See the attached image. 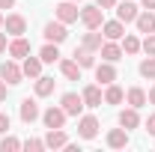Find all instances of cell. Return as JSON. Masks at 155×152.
<instances>
[{
    "instance_id": "obj_1",
    "label": "cell",
    "mask_w": 155,
    "mask_h": 152,
    "mask_svg": "<svg viewBox=\"0 0 155 152\" xmlns=\"http://www.w3.org/2000/svg\"><path fill=\"white\" fill-rule=\"evenodd\" d=\"M101 6H84L81 9V21H84V27L87 30H98L101 24H104V18H101Z\"/></svg>"
},
{
    "instance_id": "obj_2",
    "label": "cell",
    "mask_w": 155,
    "mask_h": 152,
    "mask_svg": "<svg viewBox=\"0 0 155 152\" xmlns=\"http://www.w3.org/2000/svg\"><path fill=\"white\" fill-rule=\"evenodd\" d=\"M54 12H57V21H63V24H72V21L81 18V9L75 6V0H63V3H57Z\"/></svg>"
},
{
    "instance_id": "obj_3",
    "label": "cell",
    "mask_w": 155,
    "mask_h": 152,
    "mask_svg": "<svg viewBox=\"0 0 155 152\" xmlns=\"http://www.w3.org/2000/svg\"><path fill=\"white\" fill-rule=\"evenodd\" d=\"M0 78H3L9 87H15V84H21V78H24V69H21L15 60H6V63L0 66Z\"/></svg>"
},
{
    "instance_id": "obj_4",
    "label": "cell",
    "mask_w": 155,
    "mask_h": 152,
    "mask_svg": "<svg viewBox=\"0 0 155 152\" xmlns=\"http://www.w3.org/2000/svg\"><path fill=\"white\" fill-rule=\"evenodd\" d=\"M45 39H48V42H54V45L66 42V39H69L66 24H63V21H48V24H45Z\"/></svg>"
},
{
    "instance_id": "obj_5",
    "label": "cell",
    "mask_w": 155,
    "mask_h": 152,
    "mask_svg": "<svg viewBox=\"0 0 155 152\" xmlns=\"http://www.w3.org/2000/svg\"><path fill=\"white\" fill-rule=\"evenodd\" d=\"M3 30L9 36H24L27 33V18L24 15H6L3 18Z\"/></svg>"
},
{
    "instance_id": "obj_6",
    "label": "cell",
    "mask_w": 155,
    "mask_h": 152,
    "mask_svg": "<svg viewBox=\"0 0 155 152\" xmlns=\"http://www.w3.org/2000/svg\"><path fill=\"white\" fill-rule=\"evenodd\" d=\"M60 104H63L66 116H78L81 111H84V95H78V93H66L63 98H60Z\"/></svg>"
},
{
    "instance_id": "obj_7",
    "label": "cell",
    "mask_w": 155,
    "mask_h": 152,
    "mask_svg": "<svg viewBox=\"0 0 155 152\" xmlns=\"http://www.w3.org/2000/svg\"><path fill=\"white\" fill-rule=\"evenodd\" d=\"M42 122H45V128H63L66 125V111L63 107H48L42 114Z\"/></svg>"
},
{
    "instance_id": "obj_8",
    "label": "cell",
    "mask_w": 155,
    "mask_h": 152,
    "mask_svg": "<svg viewBox=\"0 0 155 152\" xmlns=\"http://www.w3.org/2000/svg\"><path fill=\"white\" fill-rule=\"evenodd\" d=\"M78 134L84 137V140H93L98 134V119L96 116H81V122H78Z\"/></svg>"
},
{
    "instance_id": "obj_9",
    "label": "cell",
    "mask_w": 155,
    "mask_h": 152,
    "mask_svg": "<svg viewBox=\"0 0 155 152\" xmlns=\"http://www.w3.org/2000/svg\"><path fill=\"white\" fill-rule=\"evenodd\" d=\"M18 114H21V119H24L27 125H30V122H36L39 116H42V114H39V101H36V98H24Z\"/></svg>"
},
{
    "instance_id": "obj_10",
    "label": "cell",
    "mask_w": 155,
    "mask_h": 152,
    "mask_svg": "<svg viewBox=\"0 0 155 152\" xmlns=\"http://www.w3.org/2000/svg\"><path fill=\"white\" fill-rule=\"evenodd\" d=\"M27 54H30V42H27L24 36H15L12 42H9V57L12 60H24Z\"/></svg>"
},
{
    "instance_id": "obj_11",
    "label": "cell",
    "mask_w": 155,
    "mask_h": 152,
    "mask_svg": "<svg viewBox=\"0 0 155 152\" xmlns=\"http://www.w3.org/2000/svg\"><path fill=\"white\" fill-rule=\"evenodd\" d=\"M101 57H104V63H116V60H122V48L116 45L114 39H107V42H101Z\"/></svg>"
},
{
    "instance_id": "obj_12",
    "label": "cell",
    "mask_w": 155,
    "mask_h": 152,
    "mask_svg": "<svg viewBox=\"0 0 155 152\" xmlns=\"http://www.w3.org/2000/svg\"><path fill=\"white\" fill-rule=\"evenodd\" d=\"M66 143H69V137H66L63 128H48V134H45V146H51V149H63Z\"/></svg>"
},
{
    "instance_id": "obj_13",
    "label": "cell",
    "mask_w": 155,
    "mask_h": 152,
    "mask_svg": "<svg viewBox=\"0 0 155 152\" xmlns=\"http://www.w3.org/2000/svg\"><path fill=\"white\" fill-rule=\"evenodd\" d=\"M101 33H104V39H122L125 36V27H122V21L116 18V21H104V24H101Z\"/></svg>"
},
{
    "instance_id": "obj_14",
    "label": "cell",
    "mask_w": 155,
    "mask_h": 152,
    "mask_svg": "<svg viewBox=\"0 0 155 152\" xmlns=\"http://www.w3.org/2000/svg\"><path fill=\"white\" fill-rule=\"evenodd\" d=\"M134 24H137V30H140V33H146V36H149V33H155V15H152V9L140 12V15L134 18Z\"/></svg>"
},
{
    "instance_id": "obj_15",
    "label": "cell",
    "mask_w": 155,
    "mask_h": 152,
    "mask_svg": "<svg viewBox=\"0 0 155 152\" xmlns=\"http://www.w3.org/2000/svg\"><path fill=\"white\" fill-rule=\"evenodd\" d=\"M137 15H140V12H137V6L131 3V0H125V3H119V6H116V18L122 21V24H128V21H134Z\"/></svg>"
},
{
    "instance_id": "obj_16",
    "label": "cell",
    "mask_w": 155,
    "mask_h": 152,
    "mask_svg": "<svg viewBox=\"0 0 155 152\" xmlns=\"http://www.w3.org/2000/svg\"><path fill=\"white\" fill-rule=\"evenodd\" d=\"M101 101H104V95H101V90H98L96 84H90V87L84 90V104H87V107H98Z\"/></svg>"
},
{
    "instance_id": "obj_17",
    "label": "cell",
    "mask_w": 155,
    "mask_h": 152,
    "mask_svg": "<svg viewBox=\"0 0 155 152\" xmlns=\"http://www.w3.org/2000/svg\"><path fill=\"white\" fill-rule=\"evenodd\" d=\"M107 146H110V149L128 146V131H125V128H114V131L107 134Z\"/></svg>"
},
{
    "instance_id": "obj_18",
    "label": "cell",
    "mask_w": 155,
    "mask_h": 152,
    "mask_svg": "<svg viewBox=\"0 0 155 152\" xmlns=\"http://www.w3.org/2000/svg\"><path fill=\"white\" fill-rule=\"evenodd\" d=\"M96 81H98V84H114V81H116V69L110 66V63L96 66Z\"/></svg>"
},
{
    "instance_id": "obj_19",
    "label": "cell",
    "mask_w": 155,
    "mask_h": 152,
    "mask_svg": "<svg viewBox=\"0 0 155 152\" xmlns=\"http://www.w3.org/2000/svg\"><path fill=\"white\" fill-rule=\"evenodd\" d=\"M24 78H39L42 75V57H24Z\"/></svg>"
},
{
    "instance_id": "obj_20",
    "label": "cell",
    "mask_w": 155,
    "mask_h": 152,
    "mask_svg": "<svg viewBox=\"0 0 155 152\" xmlns=\"http://www.w3.org/2000/svg\"><path fill=\"white\" fill-rule=\"evenodd\" d=\"M60 72H63V78H69V81H81V66H78L75 60H60Z\"/></svg>"
},
{
    "instance_id": "obj_21",
    "label": "cell",
    "mask_w": 155,
    "mask_h": 152,
    "mask_svg": "<svg viewBox=\"0 0 155 152\" xmlns=\"http://www.w3.org/2000/svg\"><path fill=\"white\" fill-rule=\"evenodd\" d=\"M119 125L128 131V128H137L140 125V116H137V107H128V111H122L119 114Z\"/></svg>"
},
{
    "instance_id": "obj_22",
    "label": "cell",
    "mask_w": 155,
    "mask_h": 152,
    "mask_svg": "<svg viewBox=\"0 0 155 152\" xmlns=\"http://www.w3.org/2000/svg\"><path fill=\"white\" fill-rule=\"evenodd\" d=\"M75 63L81 66V69H90V66H96V60H93V51L90 48H75Z\"/></svg>"
},
{
    "instance_id": "obj_23",
    "label": "cell",
    "mask_w": 155,
    "mask_h": 152,
    "mask_svg": "<svg viewBox=\"0 0 155 152\" xmlns=\"http://www.w3.org/2000/svg\"><path fill=\"white\" fill-rule=\"evenodd\" d=\"M54 84H57L54 78H42V75H39L36 78V95H39V98H42V95H51V93H54Z\"/></svg>"
},
{
    "instance_id": "obj_24",
    "label": "cell",
    "mask_w": 155,
    "mask_h": 152,
    "mask_svg": "<svg viewBox=\"0 0 155 152\" xmlns=\"http://www.w3.org/2000/svg\"><path fill=\"white\" fill-rule=\"evenodd\" d=\"M125 98V93L116 87V84H107V90H104V104H119Z\"/></svg>"
},
{
    "instance_id": "obj_25",
    "label": "cell",
    "mask_w": 155,
    "mask_h": 152,
    "mask_svg": "<svg viewBox=\"0 0 155 152\" xmlns=\"http://www.w3.org/2000/svg\"><path fill=\"white\" fill-rule=\"evenodd\" d=\"M39 57H42V63H57L60 60V48L54 45V42H48V45L39 51Z\"/></svg>"
},
{
    "instance_id": "obj_26",
    "label": "cell",
    "mask_w": 155,
    "mask_h": 152,
    "mask_svg": "<svg viewBox=\"0 0 155 152\" xmlns=\"http://www.w3.org/2000/svg\"><path fill=\"white\" fill-rule=\"evenodd\" d=\"M128 104H131V107H143V104H146V93H143L140 87H131V90H128Z\"/></svg>"
},
{
    "instance_id": "obj_27",
    "label": "cell",
    "mask_w": 155,
    "mask_h": 152,
    "mask_svg": "<svg viewBox=\"0 0 155 152\" xmlns=\"http://www.w3.org/2000/svg\"><path fill=\"white\" fill-rule=\"evenodd\" d=\"M84 48H90V51H98L101 48V33H96V30H90L87 36H84V42H81Z\"/></svg>"
},
{
    "instance_id": "obj_28",
    "label": "cell",
    "mask_w": 155,
    "mask_h": 152,
    "mask_svg": "<svg viewBox=\"0 0 155 152\" xmlns=\"http://www.w3.org/2000/svg\"><path fill=\"white\" fill-rule=\"evenodd\" d=\"M140 51V39L137 36H122V54H137Z\"/></svg>"
},
{
    "instance_id": "obj_29",
    "label": "cell",
    "mask_w": 155,
    "mask_h": 152,
    "mask_svg": "<svg viewBox=\"0 0 155 152\" xmlns=\"http://www.w3.org/2000/svg\"><path fill=\"white\" fill-rule=\"evenodd\" d=\"M140 75L149 78V81H155V57H149V60H143V63H140Z\"/></svg>"
},
{
    "instance_id": "obj_30",
    "label": "cell",
    "mask_w": 155,
    "mask_h": 152,
    "mask_svg": "<svg viewBox=\"0 0 155 152\" xmlns=\"http://www.w3.org/2000/svg\"><path fill=\"white\" fill-rule=\"evenodd\" d=\"M24 143L21 140H15V137H3L0 140V152H15V149H21Z\"/></svg>"
},
{
    "instance_id": "obj_31",
    "label": "cell",
    "mask_w": 155,
    "mask_h": 152,
    "mask_svg": "<svg viewBox=\"0 0 155 152\" xmlns=\"http://www.w3.org/2000/svg\"><path fill=\"white\" fill-rule=\"evenodd\" d=\"M140 48H143L149 57H155V33H149V36L143 39V42H140Z\"/></svg>"
},
{
    "instance_id": "obj_32",
    "label": "cell",
    "mask_w": 155,
    "mask_h": 152,
    "mask_svg": "<svg viewBox=\"0 0 155 152\" xmlns=\"http://www.w3.org/2000/svg\"><path fill=\"white\" fill-rule=\"evenodd\" d=\"M24 149H27V152H42V149H45V140H27Z\"/></svg>"
},
{
    "instance_id": "obj_33",
    "label": "cell",
    "mask_w": 155,
    "mask_h": 152,
    "mask_svg": "<svg viewBox=\"0 0 155 152\" xmlns=\"http://www.w3.org/2000/svg\"><path fill=\"white\" fill-rule=\"evenodd\" d=\"M9 125H12V122H9V116H6V114H0V134H6V131H9Z\"/></svg>"
},
{
    "instance_id": "obj_34",
    "label": "cell",
    "mask_w": 155,
    "mask_h": 152,
    "mask_svg": "<svg viewBox=\"0 0 155 152\" xmlns=\"http://www.w3.org/2000/svg\"><path fill=\"white\" fill-rule=\"evenodd\" d=\"M96 6H101V9H114L116 0H96Z\"/></svg>"
},
{
    "instance_id": "obj_35",
    "label": "cell",
    "mask_w": 155,
    "mask_h": 152,
    "mask_svg": "<svg viewBox=\"0 0 155 152\" xmlns=\"http://www.w3.org/2000/svg\"><path fill=\"white\" fill-rule=\"evenodd\" d=\"M146 131H149V134H152V137H155V114L149 116V119H146Z\"/></svg>"
},
{
    "instance_id": "obj_36",
    "label": "cell",
    "mask_w": 155,
    "mask_h": 152,
    "mask_svg": "<svg viewBox=\"0 0 155 152\" xmlns=\"http://www.w3.org/2000/svg\"><path fill=\"white\" fill-rule=\"evenodd\" d=\"M6 87H9V84H6V81L0 78V101H6Z\"/></svg>"
},
{
    "instance_id": "obj_37",
    "label": "cell",
    "mask_w": 155,
    "mask_h": 152,
    "mask_svg": "<svg viewBox=\"0 0 155 152\" xmlns=\"http://www.w3.org/2000/svg\"><path fill=\"white\" fill-rule=\"evenodd\" d=\"M15 6V0H0V9H12Z\"/></svg>"
},
{
    "instance_id": "obj_38",
    "label": "cell",
    "mask_w": 155,
    "mask_h": 152,
    "mask_svg": "<svg viewBox=\"0 0 155 152\" xmlns=\"http://www.w3.org/2000/svg\"><path fill=\"white\" fill-rule=\"evenodd\" d=\"M6 51V33H0V54Z\"/></svg>"
},
{
    "instance_id": "obj_39",
    "label": "cell",
    "mask_w": 155,
    "mask_h": 152,
    "mask_svg": "<svg viewBox=\"0 0 155 152\" xmlns=\"http://www.w3.org/2000/svg\"><path fill=\"white\" fill-rule=\"evenodd\" d=\"M143 3V9H155V0H140Z\"/></svg>"
},
{
    "instance_id": "obj_40",
    "label": "cell",
    "mask_w": 155,
    "mask_h": 152,
    "mask_svg": "<svg viewBox=\"0 0 155 152\" xmlns=\"http://www.w3.org/2000/svg\"><path fill=\"white\" fill-rule=\"evenodd\" d=\"M146 98H149V101H152V104H155V87H152V90H149V95H146Z\"/></svg>"
},
{
    "instance_id": "obj_41",
    "label": "cell",
    "mask_w": 155,
    "mask_h": 152,
    "mask_svg": "<svg viewBox=\"0 0 155 152\" xmlns=\"http://www.w3.org/2000/svg\"><path fill=\"white\" fill-rule=\"evenodd\" d=\"M0 27H3V15H0Z\"/></svg>"
},
{
    "instance_id": "obj_42",
    "label": "cell",
    "mask_w": 155,
    "mask_h": 152,
    "mask_svg": "<svg viewBox=\"0 0 155 152\" xmlns=\"http://www.w3.org/2000/svg\"><path fill=\"white\" fill-rule=\"evenodd\" d=\"M75 3H78V0H75Z\"/></svg>"
}]
</instances>
